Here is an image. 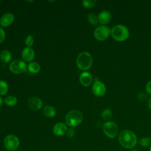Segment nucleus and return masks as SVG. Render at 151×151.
I'll use <instances>...</instances> for the list:
<instances>
[{
  "label": "nucleus",
  "instance_id": "nucleus-1",
  "mask_svg": "<svg viewBox=\"0 0 151 151\" xmlns=\"http://www.w3.org/2000/svg\"><path fill=\"white\" fill-rule=\"evenodd\" d=\"M120 145L126 149H132L137 143L136 134L129 130H123L120 132L118 136Z\"/></svg>",
  "mask_w": 151,
  "mask_h": 151
},
{
  "label": "nucleus",
  "instance_id": "nucleus-2",
  "mask_svg": "<svg viewBox=\"0 0 151 151\" xmlns=\"http://www.w3.org/2000/svg\"><path fill=\"white\" fill-rule=\"evenodd\" d=\"M111 35L113 39L117 41H124L129 37L127 28L122 24L114 26L111 29Z\"/></svg>",
  "mask_w": 151,
  "mask_h": 151
},
{
  "label": "nucleus",
  "instance_id": "nucleus-3",
  "mask_svg": "<svg viewBox=\"0 0 151 151\" xmlns=\"http://www.w3.org/2000/svg\"><path fill=\"white\" fill-rule=\"evenodd\" d=\"M76 64L80 70H87L92 65L93 57L89 52H82L77 57Z\"/></svg>",
  "mask_w": 151,
  "mask_h": 151
},
{
  "label": "nucleus",
  "instance_id": "nucleus-4",
  "mask_svg": "<svg viewBox=\"0 0 151 151\" xmlns=\"http://www.w3.org/2000/svg\"><path fill=\"white\" fill-rule=\"evenodd\" d=\"M83 116L82 113L77 110L69 111L65 116V122L67 125L71 127L78 126L83 121Z\"/></svg>",
  "mask_w": 151,
  "mask_h": 151
},
{
  "label": "nucleus",
  "instance_id": "nucleus-5",
  "mask_svg": "<svg viewBox=\"0 0 151 151\" xmlns=\"http://www.w3.org/2000/svg\"><path fill=\"white\" fill-rule=\"evenodd\" d=\"M103 130L104 134L109 138L115 137L118 133V127L117 124L111 121H108L104 123Z\"/></svg>",
  "mask_w": 151,
  "mask_h": 151
},
{
  "label": "nucleus",
  "instance_id": "nucleus-6",
  "mask_svg": "<svg viewBox=\"0 0 151 151\" xmlns=\"http://www.w3.org/2000/svg\"><path fill=\"white\" fill-rule=\"evenodd\" d=\"M111 34V29L106 25H100L97 27L94 31L95 38L99 41H104L108 38Z\"/></svg>",
  "mask_w": 151,
  "mask_h": 151
},
{
  "label": "nucleus",
  "instance_id": "nucleus-7",
  "mask_svg": "<svg viewBox=\"0 0 151 151\" xmlns=\"http://www.w3.org/2000/svg\"><path fill=\"white\" fill-rule=\"evenodd\" d=\"M9 68L12 73L19 74L26 71L27 65L24 61L21 60H15L11 63Z\"/></svg>",
  "mask_w": 151,
  "mask_h": 151
},
{
  "label": "nucleus",
  "instance_id": "nucleus-8",
  "mask_svg": "<svg viewBox=\"0 0 151 151\" xmlns=\"http://www.w3.org/2000/svg\"><path fill=\"white\" fill-rule=\"evenodd\" d=\"M4 143L7 150L13 151L18 147L19 142L18 138L14 134H9L5 137Z\"/></svg>",
  "mask_w": 151,
  "mask_h": 151
},
{
  "label": "nucleus",
  "instance_id": "nucleus-9",
  "mask_svg": "<svg viewBox=\"0 0 151 151\" xmlns=\"http://www.w3.org/2000/svg\"><path fill=\"white\" fill-rule=\"evenodd\" d=\"M106 91V88L105 85L100 81H96L92 87V91L93 94L97 97L104 96Z\"/></svg>",
  "mask_w": 151,
  "mask_h": 151
},
{
  "label": "nucleus",
  "instance_id": "nucleus-10",
  "mask_svg": "<svg viewBox=\"0 0 151 151\" xmlns=\"http://www.w3.org/2000/svg\"><path fill=\"white\" fill-rule=\"evenodd\" d=\"M28 104L29 107L34 111L40 110L42 106V100L38 97H31L28 100Z\"/></svg>",
  "mask_w": 151,
  "mask_h": 151
},
{
  "label": "nucleus",
  "instance_id": "nucleus-11",
  "mask_svg": "<svg viewBox=\"0 0 151 151\" xmlns=\"http://www.w3.org/2000/svg\"><path fill=\"white\" fill-rule=\"evenodd\" d=\"M14 20V16L12 13L7 12L4 14L0 19V25L3 27L9 26Z\"/></svg>",
  "mask_w": 151,
  "mask_h": 151
},
{
  "label": "nucleus",
  "instance_id": "nucleus-12",
  "mask_svg": "<svg viewBox=\"0 0 151 151\" xmlns=\"http://www.w3.org/2000/svg\"><path fill=\"white\" fill-rule=\"evenodd\" d=\"M21 56L22 59L25 61L30 63L34 58L35 52L31 48L26 47L22 50L21 53Z\"/></svg>",
  "mask_w": 151,
  "mask_h": 151
},
{
  "label": "nucleus",
  "instance_id": "nucleus-13",
  "mask_svg": "<svg viewBox=\"0 0 151 151\" xmlns=\"http://www.w3.org/2000/svg\"><path fill=\"white\" fill-rule=\"evenodd\" d=\"M67 131V125L62 122L57 123L53 127V133L58 136H63Z\"/></svg>",
  "mask_w": 151,
  "mask_h": 151
},
{
  "label": "nucleus",
  "instance_id": "nucleus-14",
  "mask_svg": "<svg viewBox=\"0 0 151 151\" xmlns=\"http://www.w3.org/2000/svg\"><path fill=\"white\" fill-rule=\"evenodd\" d=\"M79 80L81 85L84 87L89 86L92 83L91 75L87 71H84L80 74Z\"/></svg>",
  "mask_w": 151,
  "mask_h": 151
},
{
  "label": "nucleus",
  "instance_id": "nucleus-15",
  "mask_svg": "<svg viewBox=\"0 0 151 151\" xmlns=\"http://www.w3.org/2000/svg\"><path fill=\"white\" fill-rule=\"evenodd\" d=\"M99 22L104 25L105 24H108L111 18V13L108 11H103L99 13L98 15Z\"/></svg>",
  "mask_w": 151,
  "mask_h": 151
},
{
  "label": "nucleus",
  "instance_id": "nucleus-16",
  "mask_svg": "<svg viewBox=\"0 0 151 151\" xmlns=\"http://www.w3.org/2000/svg\"><path fill=\"white\" fill-rule=\"evenodd\" d=\"M0 59L4 63H8L12 59V55L8 50H3L0 54Z\"/></svg>",
  "mask_w": 151,
  "mask_h": 151
},
{
  "label": "nucleus",
  "instance_id": "nucleus-17",
  "mask_svg": "<svg viewBox=\"0 0 151 151\" xmlns=\"http://www.w3.org/2000/svg\"><path fill=\"white\" fill-rule=\"evenodd\" d=\"M43 113L48 117H53L56 114V110L52 106H47L43 109Z\"/></svg>",
  "mask_w": 151,
  "mask_h": 151
},
{
  "label": "nucleus",
  "instance_id": "nucleus-18",
  "mask_svg": "<svg viewBox=\"0 0 151 151\" xmlns=\"http://www.w3.org/2000/svg\"><path fill=\"white\" fill-rule=\"evenodd\" d=\"M28 69L31 73L36 74L40 72L41 67L38 63L36 62H31L28 65Z\"/></svg>",
  "mask_w": 151,
  "mask_h": 151
},
{
  "label": "nucleus",
  "instance_id": "nucleus-19",
  "mask_svg": "<svg viewBox=\"0 0 151 151\" xmlns=\"http://www.w3.org/2000/svg\"><path fill=\"white\" fill-rule=\"evenodd\" d=\"M4 102L5 104H6L8 106H15L17 103V99L15 96H9L4 99Z\"/></svg>",
  "mask_w": 151,
  "mask_h": 151
},
{
  "label": "nucleus",
  "instance_id": "nucleus-20",
  "mask_svg": "<svg viewBox=\"0 0 151 151\" xmlns=\"http://www.w3.org/2000/svg\"><path fill=\"white\" fill-rule=\"evenodd\" d=\"M101 116L104 120L108 122L112 117V111L110 109H106L101 112Z\"/></svg>",
  "mask_w": 151,
  "mask_h": 151
},
{
  "label": "nucleus",
  "instance_id": "nucleus-21",
  "mask_svg": "<svg viewBox=\"0 0 151 151\" xmlns=\"http://www.w3.org/2000/svg\"><path fill=\"white\" fill-rule=\"evenodd\" d=\"M8 91V86L6 81L0 80V95H5Z\"/></svg>",
  "mask_w": 151,
  "mask_h": 151
},
{
  "label": "nucleus",
  "instance_id": "nucleus-22",
  "mask_svg": "<svg viewBox=\"0 0 151 151\" xmlns=\"http://www.w3.org/2000/svg\"><path fill=\"white\" fill-rule=\"evenodd\" d=\"M87 18H88V21L90 22V24L93 25H96L99 22L98 16H97L94 13L89 14L87 17Z\"/></svg>",
  "mask_w": 151,
  "mask_h": 151
},
{
  "label": "nucleus",
  "instance_id": "nucleus-23",
  "mask_svg": "<svg viewBox=\"0 0 151 151\" xmlns=\"http://www.w3.org/2000/svg\"><path fill=\"white\" fill-rule=\"evenodd\" d=\"M140 145L143 147H147L151 146V138L148 137H142L139 142Z\"/></svg>",
  "mask_w": 151,
  "mask_h": 151
},
{
  "label": "nucleus",
  "instance_id": "nucleus-24",
  "mask_svg": "<svg viewBox=\"0 0 151 151\" xmlns=\"http://www.w3.org/2000/svg\"><path fill=\"white\" fill-rule=\"evenodd\" d=\"M96 1L95 0H84L82 1L83 5L86 8H91L95 5Z\"/></svg>",
  "mask_w": 151,
  "mask_h": 151
},
{
  "label": "nucleus",
  "instance_id": "nucleus-25",
  "mask_svg": "<svg viewBox=\"0 0 151 151\" xmlns=\"http://www.w3.org/2000/svg\"><path fill=\"white\" fill-rule=\"evenodd\" d=\"M25 45H27V47L31 48V47L33 45L34 43V38L33 37L32 35H28L27 36V37L25 39Z\"/></svg>",
  "mask_w": 151,
  "mask_h": 151
},
{
  "label": "nucleus",
  "instance_id": "nucleus-26",
  "mask_svg": "<svg viewBox=\"0 0 151 151\" xmlns=\"http://www.w3.org/2000/svg\"><path fill=\"white\" fill-rule=\"evenodd\" d=\"M66 133H67V136L71 138V137H73L74 136V135L76 134V132L73 128L71 127L68 130H67Z\"/></svg>",
  "mask_w": 151,
  "mask_h": 151
},
{
  "label": "nucleus",
  "instance_id": "nucleus-27",
  "mask_svg": "<svg viewBox=\"0 0 151 151\" xmlns=\"http://www.w3.org/2000/svg\"><path fill=\"white\" fill-rule=\"evenodd\" d=\"M137 98L139 100L144 101L147 99V96H146V94H145L143 93H140L137 95Z\"/></svg>",
  "mask_w": 151,
  "mask_h": 151
},
{
  "label": "nucleus",
  "instance_id": "nucleus-28",
  "mask_svg": "<svg viewBox=\"0 0 151 151\" xmlns=\"http://www.w3.org/2000/svg\"><path fill=\"white\" fill-rule=\"evenodd\" d=\"M146 91L148 94L151 95V80L147 83L146 85Z\"/></svg>",
  "mask_w": 151,
  "mask_h": 151
},
{
  "label": "nucleus",
  "instance_id": "nucleus-29",
  "mask_svg": "<svg viewBox=\"0 0 151 151\" xmlns=\"http://www.w3.org/2000/svg\"><path fill=\"white\" fill-rule=\"evenodd\" d=\"M5 38V34L2 28L0 27V44L4 41Z\"/></svg>",
  "mask_w": 151,
  "mask_h": 151
},
{
  "label": "nucleus",
  "instance_id": "nucleus-30",
  "mask_svg": "<svg viewBox=\"0 0 151 151\" xmlns=\"http://www.w3.org/2000/svg\"><path fill=\"white\" fill-rule=\"evenodd\" d=\"M148 106H149V107L150 110H151V98L149 99V101H148Z\"/></svg>",
  "mask_w": 151,
  "mask_h": 151
},
{
  "label": "nucleus",
  "instance_id": "nucleus-31",
  "mask_svg": "<svg viewBox=\"0 0 151 151\" xmlns=\"http://www.w3.org/2000/svg\"><path fill=\"white\" fill-rule=\"evenodd\" d=\"M2 103H3V100H2V98L0 97V107L2 106Z\"/></svg>",
  "mask_w": 151,
  "mask_h": 151
},
{
  "label": "nucleus",
  "instance_id": "nucleus-32",
  "mask_svg": "<svg viewBox=\"0 0 151 151\" xmlns=\"http://www.w3.org/2000/svg\"><path fill=\"white\" fill-rule=\"evenodd\" d=\"M131 151H139L138 150H137V149H132V150H131Z\"/></svg>",
  "mask_w": 151,
  "mask_h": 151
},
{
  "label": "nucleus",
  "instance_id": "nucleus-33",
  "mask_svg": "<svg viewBox=\"0 0 151 151\" xmlns=\"http://www.w3.org/2000/svg\"><path fill=\"white\" fill-rule=\"evenodd\" d=\"M149 151H151V146H150V148H149Z\"/></svg>",
  "mask_w": 151,
  "mask_h": 151
}]
</instances>
